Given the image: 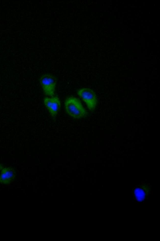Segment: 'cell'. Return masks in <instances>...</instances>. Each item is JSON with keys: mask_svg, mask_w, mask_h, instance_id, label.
<instances>
[{"mask_svg": "<svg viewBox=\"0 0 160 241\" xmlns=\"http://www.w3.org/2000/svg\"><path fill=\"white\" fill-rule=\"evenodd\" d=\"M77 94L86 103L90 111L94 110L97 105V99L94 92L88 88H83L78 90Z\"/></svg>", "mask_w": 160, "mask_h": 241, "instance_id": "2", "label": "cell"}, {"mask_svg": "<svg viewBox=\"0 0 160 241\" xmlns=\"http://www.w3.org/2000/svg\"><path fill=\"white\" fill-rule=\"evenodd\" d=\"M43 103L52 117L56 116L60 110L61 103L59 98L58 97H45Z\"/></svg>", "mask_w": 160, "mask_h": 241, "instance_id": "4", "label": "cell"}, {"mask_svg": "<svg viewBox=\"0 0 160 241\" xmlns=\"http://www.w3.org/2000/svg\"><path fill=\"white\" fill-rule=\"evenodd\" d=\"M66 111L68 115L75 119L86 117L87 113L80 101L77 98L70 97L64 102Z\"/></svg>", "mask_w": 160, "mask_h": 241, "instance_id": "1", "label": "cell"}, {"mask_svg": "<svg viewBox=\"0 0 160 241\" xmlns=\"http://www.w3.org/2000/svg\"><path fill=\"white\" fill-rule=\"evenodd\" d=\"M149 189L147 186H140L135 188L133 194L136 199L141 201L146 198L148 194Z\"/></svg>", "mask_w": 160, "mask_h": 241, "instance_id": "6", "label": "cell"}, {"mask_svg": "<svg viewBox=\"0 0 160 241\" xmlns=\"http://www.w3.org/2000/svg\"><path fill=\"white\" fill-rule=\"evenodd\" d=\"M40 82L46 95L52 96L54 95L56 84L54 77L48 74L43 75L40 78Z\"/></svg>", "mask_w": 160, "mask_h": 241, "instance_id": "3", "label": "cell"}, {"mask_svg": "<svg viewBox=\"0 0 160 241\" xmlns=\"http://www.w3.org/2000/svg\"><path fill=\"white\" fill-rule=\"evenodd\" d=\"M16 175L15 170L13 168H3L0 174V183L7 184L11 183Z\"/></svg>", "mask_w": 160, "mask_h": 241, "instance_id": "5", "label": "cell"}, {"mask_svg": "<svg viewBox=\"0 0 160 241\" xmlns=\"http://www.w3.org/2000/svg\"><path fill=\"white\" fill-rule=\"evenodd\" d=\"M3 168V165L2 164L0 163V170H1Z\"/></svg>", "mask_w": 160, "mask_h": 241, "instance_id": "7", "label": "cell"}]
</instances>
